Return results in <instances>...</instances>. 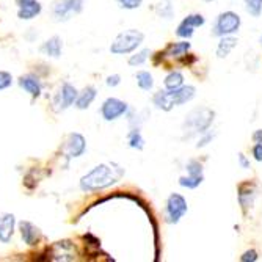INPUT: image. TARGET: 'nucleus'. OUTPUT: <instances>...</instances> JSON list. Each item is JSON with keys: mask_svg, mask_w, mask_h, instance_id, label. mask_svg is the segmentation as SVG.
<instances>
[{"mask_svg": "<svg viewBox=\"0 0 262 262\" xmlns=\"http://www.w3.org/2000/svg\"><path fill=\"white\" fill-rule=\"evenodd\" d=\"M124 173L123 166L116 163H99L80 178L79 187L82 192H99V190L115 185L124 176Z\"/></svg>", "mask_w": 262, "mask_h": 262, "instance_id": "obj_1", "label": "nucleus"}, {"mask_svg": "<svg viewBox=\"0 0 262 262\" xmlns=\"http://www.w3.org/2000/svg\"><path fill=\"white\" fill-rule=\"evenodd\" d=\"M196 96V88L193 85H182L176 90H159L152 96V104L162 112H171L174 107H181L193 101Z\"/></svg>", "mask_w": 262, "mask_h": 262, "instance_id": "obj_2", "label": "nucleus"}, {"mask_svg": "<svg viewBox=\"0 0 262 262\" xmlns=\"http://www.w3.org/2000/svg\"><path fill=\"white\" fill-rule=\"evenodd\" d=\"M213 121H215V112L209 107H196L190 110L182 123L184 138H192L210 130Z\"/></svg>", "mask_w": 262, "mask_h": 262, "instance_id": "obj_3", "label": "nucleus"}, {"mask_svg": "<svg viewBox=\"0 0 262 262\" xmlns=\"http://www.w3.org/2000/svg\"><path fill=\"white\" fill-rule=\"evenodd\" d=\"M143 41H145V33L137 29H129L121 32L120 35H116V38L108 47V51L112 55H129L138 49Z\"/></svg>", "mask_w": 262, "mask_h": 262, "instance_id": "obj_4", "label": "nucleus"}, {"mask_svg": "<svg viewBox=\"0 0 262 262\" xmlns=\"http://www.w3.org/2000/svg\"><path fill=\"white\" fill-rule=\"evenodd\" d=\"M241 26H242V19L239 14L234 13V11H223L217 16L215 22H213L212 35L217 36V38L235 35L237 32H239Z\"/></svg>", "mask_w": 262, "mask_h": 262, "instance_id": "obj_5", "label": "nucleus"}, {"mask_svg": "<svg viewBox=\"0 0 262 262\" xmlns=\"http://www.w3.org/2000/svg\"><path fill=\"white\" fill-rule=\"evenodd\" d=\"M188 212V204L187 200L181 193H171L166 198L165 203V217L166 223L170 225H178Z\"/></svg>", "mask_w": 262, "mask_h": 262, "instance_id": "obj_6", "label": "nucleus"}, {"mask_svg": "<svg viewBox=\"0 0 262 262\" xmlns=\"http://www.w3.org/2000/svg\"><path fill=\"white\" fill-rule=\"evenodd\" d=\"M83 10V0H57L52 7V17L55 22H68Z\"/></svg>", "mask_w": 262, "mask_h": 262, "instance_id": "obj_7", "label": "nucleus"}, {"mask_svg": "<svg viewBox=\"0 0 262 262\" xmlns=\"http://www.w3.org/2000/svg\"><path fill=\"white\" fill-rule=\"evenodd\" d=\"M185 170L187 174L179 178V185L187 188V190H193L198 188L204 182V170H203V163L196 159H190L185 163Z\"/></svg>", "mask_w": 262, "mask_h": 262, "instance_id": "obj_8", "label": "nucleus"}, {"mask_svg": "<svg viewBox=\"0 0 262 262\" xmlns=\"http://www.w3.org/2000/svg\"><path fill=\"white\" fill-rule=\"evenodd\" d=\"M129 113V104L118 99V98H107L101 105V116L104 121H116L120 118L126 116Z\"/></svg>", "mask_w": 262, "mask_h": 262, "instance_id": "obj_9", "label": "nucleus"}, {"mask_svg": "<svg viewBox=\"0 0 262 262\" xmlns=\"http://www.w3.org/2000/svg\"><path fill=\"white\" fill-rule=\"evenodd\" d=\"M257 196V184L253 181H244L237 185V201L244 212V215H247L248 210L253 207L254 200Z\"/></svg>", "mask_w": 262, "mask_h": 262, "instance_id": "obj_10", "label": "nucleus"}, {"mask_svg": "<svg viewBox=\"0 0 262 262\" xmlns=\"http://www.w3.org/2000/svg\"><path fill=\"white\" fill-rule=\"evenodd\" d=\"M204 24H206V17L203 14L192 13L179 22V26L176 29V35L182 39H190L195 35V29L203 27Z\"/></svg>", "mask_w": 262, "mask_h": 262, "instance_id": "obj_11", "label": "nucleus"}, {"mask_svg": "<svg viewBox=\"0 0 262 262\" xmlns=\"http://www.w3.org/2000/svg\"><path fill=\"white\" fill-rule=\"evenodd\" d=\"M77 88L74 85H71L69 82H64L58 93L55 94V98H54V105H55V110L57 112H63L66 108H69L71 105H74L76 104V99H77Z\"/></svg>", "mask_w": 262, "mask_h": 262, "instance_id": "obj_12", "label": "nucleus"}, {"mask_svg": "<svg viewBox=\"0 0 262 262\" xmlns=\"http://www.w3.org/2000/svg\"><path fill=\"white\" fill-rule=\"evenodd\" d=\"M190 49H192V44L188 42V39H184V41H176V42H170L168 46L165 47L163 51H159L154 57H159L162 58V61L165 58H170V60H181L182 57H185Z\"/></svg>", "mask_w": 262, "mask_h": 262, "instance_id": "obj_13", "label": "nucleus"}, {"mask_svg": "<svg viewBox=\"0 0 262 262\" xmlns=\"http://www.w3.org/2000/svg\"><path fill=\"white\" fill-rule=\"evenodd\" d=\"M86 151V140L82 134L73 132L69 134L64 143V152L68 159H79L85 154Z\"/></svg>", "mask_w": 262, "mask_h": 262, "instance_id": "obj_14", "label": "nucleus"}, {"mask_svg": "<svg viewBox=\"0 0 262 262\" xmlns=\"http://www.w3.org/2000/svg\"><path fill=\"white\" fill-rule=\"evenodd\" d=\"M14 2L17 7V17L20 20H32L42 11L39 0H14Z\"/></svg>", "mask_w": 262, "mask_h": 262, "instance_id": "obj_15", "label": "nucleus"}, {"mask_svg": "<svg viewBox=\"0 0 262 262\" xmlns=\"http://www.w3.org/2000/svg\"><path fill=\"white\" fill-rule=\"evenodd\" d=\"M19 231H20V237L26 245L29 247H35L41 242L42 239V232L38 226H35L33 223L27 222V220H22L19 222Z\"/></svg>", "mask_w": 262, "mask_h": 262, "instance_id": "obj_16", "label": "nucleus"}, {"mask_svg": "<svg viewBox=\"0 0 262 262\" xmlns=\"http://www.w3.org/2000/svg\"><path fill=\"white\" fill-rule=\"evenodd\" d=\"M19 86L29 93L32 99H38L41 96V93H42V85H41V80L38 76L35 74H26V76H20L19 80H17Z\"/></svg>", "mask_w": 262, "mask_h": 262, "instance_id": "obj_17", "label": "nucleus"}, {"mask_svg": "<svg viewBox=\"0 0 262 262\" xmlns=\"http://www.w3.org/2000/svg\"><path fill=\"white\" fill-rule=\"evenodd\" d=\"M14 226H16V217L13 213H4L0 215V242L2 244H10L14 234Z\"/></svg>", "mask_w": 262, "mask_h": 262, "instance_id": "obj_18", "label": "nucleus"}, {"mask_svg": "<svg viewBox=\"0 0 262 262\" xmlns=\"http://www.w3.org/2000/svg\"><path fill=\"white\" fill-rule=\"evenodd\" d=\"M39 52L47 57H51V58H60L61 52H63V39L60 36L49 38L39 46Z\"/></svg>", "mask_w": 262, "mask_h": 262, "instance_id": "obj_19", "label": "nucleus"}, {"mask_svg": "<svg viewBox=\"0 0 262 262\" xmlns=\"http://www.w3.org/2000/svg\"><path fill=\"white\" fill-rule=\"evenodd\" d=\"M96 96H98V90L94 88L93 85H88V86H85L82 91H79V94H77V99H76V108L77 110H86V108H90V105L94 102V99H96Z\"/></svg>", "mask_w": 262, "mask_h": 262, "instance_id": "obj_20", "label": "nucleus"}, {"mask_svg": "<svg viewBox=\"0 0 262 262\" xmlns=\"http://www.w3.org/2000/svg\"><path fill=\"white\" fill-rule=\"evenodd\" d=\"M237 42H239V41H237V38L234 35L222 36L220 41H219V44H217V51H215L217 58H220V60L226 58L235 49V47H237Z\"/></svg>", "mask_w": 262, "mask_h": 262, "instance_id": "obj_21", "label": "nucleus"}, {"mask_svg": "<svg viewBox=\"0 0 262 262\" xmlns=\"http://www.w3.org/2000/svg\"><path fill=\"white\" fill-rule=\"evenodd\" d=\"M154 11L159 17L166 20H171L174 17V7L171 0H159L154 7Z\"/></svg>", "mask_w": 262, "mask_h": 262, "instance_id": "obj_22", "label": "nucleus"}, {"mask_svg": "<svg viewBox=\"0 0 262 262\" xmlns=\"http://www.w3.org/2000/svg\"><path fill=\"white\" fill-rule=\"evenodd\" d=\"M184 85V74L181 71H170L163 79V86L166 90H176Z\"/></svg>", "mask_w": 262, "mask_h": 262, "instance_id": "obj_23", "label": "nucleus"}, {"mask_svg": "<svg viewBox=\"0 0 262 262\" xmlns=\"http://www.w3.org/2000/svg\"><path fill=\"white\" fill-rule=\"evenodd\" d=\"M127 143H129V148H132V149H137V151L145 149V138L141 135L140 127L130 129V132L127 134Z\"/></svg>", "mask_w": 262, "mask_h": 262, "instance_id": "obj_24", "label": "nucleus"}, {"mask_svg": "<svg viewBox=\"0 0 262 262\" xmlns=\"http://www.w3.org/2000/svg\"><path fill=\"white\" fill-rule=\"evenodd\" d=\"M135 80L138 88L143 91H151L154 88V77L149 71H138L135 74Z\"/></svg>", "mask_w": 262, "mask_h": 262, "instance_id": "obj_25", "label": "nucleus"}, {"mask_svg": "<svg viewBox=\"0 0 262 262\" xmlns=\"http://www.w3.org/2000/svg\"><path fill=\"white\" fill-rule=\"evenodd\" d=\"M149 57H151V51L149 49H141V51L135 52L134 55H130L129 60H127V63H129V66L137 68V66L145 64L149 60Z\"/></svg>", "mask_w": 262, "mask_h": 262, "instance_id": "obj_26", "label": "nucleus"}, {"mask_svg": "<svg viewBox=\"0 0 262 262\" xmlns=\"http://www.w3.org/2000/svg\"><path fill=\"white\" fill-rule=\"evenodd\" d=\"M245 10L250 16L259 17L262 14V0H244Z\"/></svg>", "mask_w": 262, "mask_h": 262, "instance_id": "obj_27", "label": "nucleus"}, {"mask_svg": "<svg viewBox=\"0 0 262 262\" xmlns=\"http://www.w3.org/2000/svg\"><path fill=\"white\" fill-rule=\"evenodd\" d=\"M13 85V76L8 71H0V91H4Z\"/></svg>", "mask_w": 262, "mask_h": 262, "instance_id": "obj_28", "label": "nucleus"}, {"mask_svg": "<svg viewBox=\"0 0 262 262\" xmlns=\"http://www.w3.org/2000/svg\"><path fill=\"white\" fill-rule=\"evenodd\" d=\"M116 2H118V5H120V8L130 11V10L140 8L141 4H143V0H116Z\"/></svg>", "mask_w": 262, "mask_h": 262, "instance_id": "obj_29", "label": "nucleus"}, {"mask_svg": "<svg viewBox=\"0 0 262 262\" xmlns=\"http://www.w3.org/2000/svg\"><path fill=\"white\" fill-rule=\"evenodd\" d=\"M215 138V134L213 132H210V130H207V132H204V134H201L200 135V140H198V143H196V148L198 149H201V148H206L209 143H212V140Z\"/></svg>", "mask_w": 262, "mask_h": 262, "instance_id": "obj_30", "label": "nucleus"}, {"mask_svg": "<svg viewBox=\"0 0 262 262\" xmlns=\"http://www.w3.org/2000/svg\"><path fill=\"white\" fill-rule=\"evenodd\" d=\"M257 259H259V253L254 248H250V250L244 251L242 256H241V260L242 262H256Z\"/></svg>", "mask_w": 262, "mask_h": 262, "instance_id": "obj_31", "label": "nucleus"}, {"mask_svg": "<svg viewBox=\"0 0 262 262\" xmlns=\"http://www.w3.org/2000/svg\"><path fill=\"white\" fill-rule=\"evenodd\" d=\"M120 83H121V76L120 74H112V76H108L105 79V85L108 88H116Z\"/></svg>", "mask_w": 262, "mask_h": 262, "instance_id": "obj_32", "label": "nucleus"}, {"mask_svg": "<svg viewBox=\"0 0 262 262\" xmlns=\"http://www.w3.org/2000/svg\"><path fill=\"white\" fill-rule=\"evenodd\" d=\"M251 154L256 162H262V143H254V146L251 148Z\"/></svg>", "mask_w": 262, "mask_h": 262, "instance_id": "obj_33", "label": "nucleus"}, {"mask_svg": "<svg viewBox=\"0 0 262 262\" xmlns=\"http://www.w3.org/2000/svg\"><path fill=\"white\" fill-rule=\"evenodd\" d=\"M237 162H239V165H241V168H244V170H250L251 168V163H250V159H247V156L245 154H239V157H237Z\"/></svg>", "mask_w": 262, "mask_h": 262, "instance_id": "obj_34", "label": "nucleus"}, {"mask_svg": "<svg viewBox=\"0 0 262 262\" xmlns=\"http://www.w3.org/2000/svg\"><path fill=\"white\" fill-rule=\"evenodd\" d=\"M251 140L254 143H262V129H256L251 135Z\"/></svg>", "mask_w": 262, "mask_h": 262, "instance_id": "obj_35", "label": "nucleus"}, {"mask_svg": "<svg viewBox=\"0 0 262 262\" xmlns=\"http://www.w3.org/2000/svg\"><path fill=\"white\" fill-rule=\"evenodd\" d=\"M203 2H206V4H209V2H213V0H203Z\"/></svg>", "mask_w": 262, "mask_h": 262, "instance_id": "obj_36", "label": "nucleus"}, {"mask_svg": "<svg viewBox=\"0 0 262 262\" xmlns=\"http://www.w3.org/2000/svg\"><path fill=\"white\" fill-rule=\"evenodd\" d=\"M259 42H260V46H262V36H260V39H259Z\"/></svg>", "mask_w": 262, "mask_h": 262, "instance_id": "obj_37", "label": "nucleus"}]
</instances>
